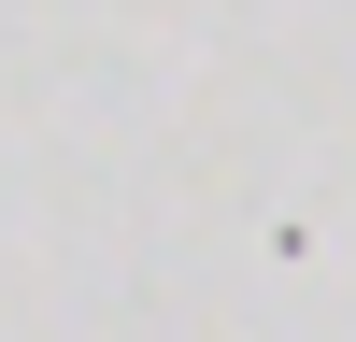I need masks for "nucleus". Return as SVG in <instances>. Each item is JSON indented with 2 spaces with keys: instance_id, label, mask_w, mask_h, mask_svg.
<instances>
[]
</instances>
